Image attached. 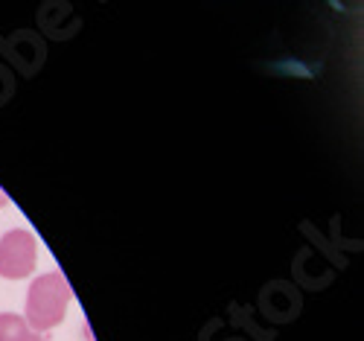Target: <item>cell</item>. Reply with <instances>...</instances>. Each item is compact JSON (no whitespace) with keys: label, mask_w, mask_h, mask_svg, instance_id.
<instances>
[{"label":"cell","mask_w":364,"mask_h":341,"mask_svg":"<svg viewBox=\"0 0 364 341\" xmlns=\"http://www.w3.org/2000/svg\"><path fill=\"white\" fill-rule=\"evenodd\" d=\"M68 303H70V286L58 271L41 274L38 280H33L26 292V327L33 332H47L58 327L68 315Z\"/></svg>","instance_id":"1"},{"label":"cell","mask_w":364,"mask_h":341,"mask_svg":"<svg viewBox=\"0 0 364 341\" xmlns=\"http://www.w3.org/2000/svg\"><path fill=\"white\" fill-rule=\"evenodd\" d=\"M38 263V242L29 231H6L0 236V277L6 280H23L33 274Z\"/></svg>","instance_id":"2"},{"label":"cell","mask_w":364,"mask_h":341,"mask_svg":"<svg viewBox=\"0 0 364 341\" xmlns=\"http://www.w3.org/2000/svg\"><path fill=\"white\" fill-rule=\"evenodd\" d=\"M33 330L26 327L23 315L15 313H0V341H29Z\"/></svg>","instance_id":"3"},{"label":"cell","mask_w":364,"mask_h":341,"mask_svg":"<svg viewBox=\"0 0 364 341\" xmlns=\"http://www.w3.org/2000/svg\"><path fill=\"white\" fill-rule=\"evenodd\" d=\"M6 204H9V196H6L4 190H0V207H6Z\"/></svg>","instance_id":"4"},{"label":"cell","mask_w":364,"mask_h":341,"mask_svg":"<svg viewBox=\"0 0 364 341\" xmlns=\"http://www.w3.org/2000/svg\"><path fill=\"white\" fill-rule=\"evenodd\" d=\"M29 341H41V338H38V335H33V338H29Z\"/></svg>","instance_id":"5"}]
</instances>
